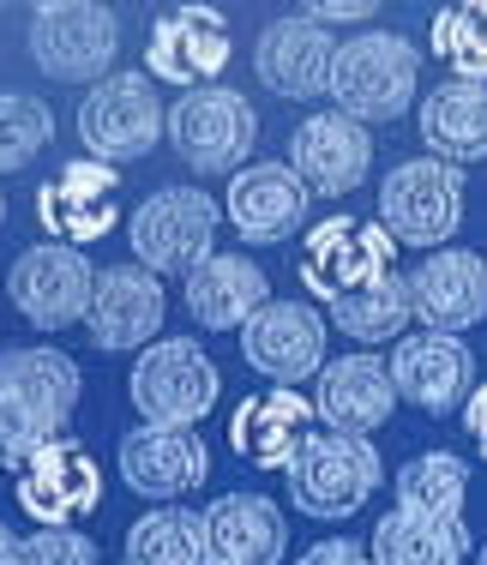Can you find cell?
<instances>
[{
	"mask_svg": "<svg viewBox=\"0 0 487 565\" xmlns=\"http://www.w3.org/2000/svg\"><path fill=\"white\" fill-rule=\"evenodd\" d=\"M433 55L452 66V78L487 85V0L433 12Z\"/></svg>",
	"mask_w": 487,
	"mask_h": 565,
	"instance_id": "obj_32",
	"label": "cell"
},
{
	"mask_svg": "<svg viewBox=\"0 0 487 565\" xmlns=\"http://www.w3.org/2000/svg\"><path fill=\"white\" fill-rule=\"evenodd\" d=\"M373 565H464L469 559V530L440 518H415V511H385L373 523L368 542Z\"/></svg>",
	"mask_w": 487,
	"mask_h": 565,
	"instance_id": "obj_28",
	"label": "cell"
},
{
	"mask_svg": "<svg viewBox=\"0 0 487 565\" xmlns=\"http://www.w3.org/2000/svg\"><path fill=\"white\" fill-rule=\"evenodd\" d=\"M223 205L199 186H157L139 211L127 217V247L133 265L151 277H187L211 259Z\"/></svg>",
	"mask_w": 487,
	"mask_h": 565,
	"instance_id": "obj_2",
	"label": "cell"
},
{
	"mask_svg": "<svg viewBox=\"0 0 487 565\" xmlns=\"http://www.w3.org/2000/svg\"><path fill=\"white\" fill-rule=\"evenodd\" d=\"M241 355L277 392H295L301 380H319L325 367V313L307 301H265L241 326Z\"/></svg>",
	"mask_w": 487,
	"mask_h": 565,
	"instance_id": "obj_11",
	"label": "cell"
},
{
	"mask_svg": "<svg viewBox=\"0 0 487 565\" xmlns=\"http://www.w3.org/2000/svg\"><path fill=\"white\" fill-rule=\"evenodd\" d=\"M12 565H97V547H91V535H78V530H36V535L19 542Z\"/></svg>",
	"mask_w": 487,
	"mask_h": 565,
	"instance_id": "obj_34",
	"label": "cell"
},
{
	"mask_svg": "<svg viewBox=\"0 0 487 565\" xmlns=\"http://www.w3.org/2000/svg\"><path fill=\"white\" fill-rule=\"evenodd\" d=\"M205 518V565H283L289 530L265 493H223Z\"/></svg>",
	"mask_w": 487,
	"mask_h": 565,
	"instance_id": "obj_24",
	"label": "cell"
},
{
	"mask_svg": "<svg viewBox=\"0 0 487 565\" xmlns=\"http://www.w3.org/2000/svg\"><path fill=\"white\" fill-rule=\"evenodd\" d=\"M301 19L319 24V31H331V24H368L373 19V0H314Z\"/></svg>",
	"mask_w": 487,
	"mask_h": 565,
	"instance_id": "obj_35",
	"label": "cell"
},
{
	"mask_svg": "<svg viewBox=\"0 0 487 565\" xmlns=\"http://www.w3.org/2000/svg\"><path fill=\"white\" fill-rule=\"evenodd\" d=\"M162 282L139 265H108L91 282V307H85V331L97 349H151L162 331Z\"/></svg>",
	"mask_w": 487,
	"mask_h": 565,
	"instance_id": "obj_21",
	"label": "cell"
},
{
	"mask_svg": "<svg viewBox=\"0 0 487 565\" xmlns=\"http://www.w3.org/2000/svg\"><path fill=\"white\" fill-rule=\"evenodd\" d=\"M464 500H469V463L457 451H422L398 469V511L464 523Z\"/></svg>",
	"mask_w": 487,
	"mask_h": 565,
	"instance_id": "obj_30",
	"label": "cell"
},
{
	"mask_svg": "<svg viewBox=\"0 0 487 565\" xmlns=\"http://www.w3.org/2000/svg\"><path fill=\"white\" fill-rule=\"evenodd\" d=\"M120 565H205V518L187 505H157L120 542Z\"/></svg>",
	"mask_w": 487,
	"mask_h": 565,
	"instance_id": "obj_31",
	"label": "cell"
},
{
	"mask_svg": "<svg viewBox=\"0 0 487 565\" xmlns=\"http://www.w3.org/2000/svg\"><path fill=\"white\" fill-rule=\"evenodd\" d=\"M314 422H325V434H343V439H368L391 422L398 409V392H391V373L385 361L356 349V355H337L319 367L314 380Z\"/></svg>",
	"mask_w": 487,
	"mask_h": 565,
	"instance_id": "obj_18",
	"label": "cell"
},
{
	"mask_svg": "<svg viewBox=\"0 0 487 565\" xmlns=\"http://www.w3.org/2000/svg\"><path fill=\"white\" fill-rule=\"evenodd\" d=\"M307 434H314V403L301 392H277V385L241 397V409L229 415V446L253 469H289Z\"/></svg>",
	"mask_w": 487,
	"mask_h": 565,
	"instance_id": "obj_23",
	"label": "cell"
},
{
	"mask_svg": "<svg viewBox=\"0 0 487 565\" xmlns=\"http://www.w3.org/2000/svg\"><path fill=\"white\" fill-rule=\"evenodd\" d=\"M12 554H19V542H12V530L0 523V565H12Z\"/></svg>",
	"mask_w": 487,
	"mask_h": 565,
	"instance_id": "obj_38",
	"label": "cell"
},
{
	"mask_svg": "<svg viewBox=\"0 0 487 565\" xmlns=\"http://www.w3.org/2000/svg\"><path fill=\"white\" fill-rule=\"evenodd\" d=\"M314 211V193L289 174V163H247L229 174L223 193V223L235 228L247 247H283Z\"/></svg>",
	"mask_w": 487,
	"mask_h": 565,
	"instance_id": "obj_19",
	"label": "cell"
},
{
	"mask_svg": "<svg viewBox=\"0 0 487 565\" xmlns=\"http://www.w3.org/2000/svg\"><path fill=\"white\" fill-rule=\"evenodd\" d=\"M415 85H422V55H415L410 36L361 31L349 43H337L325 97L337 103V115L368 127V120H398L415 103Z\"/></svg>",
	"mask_w": 487,
	"mask_h": 565,
	"instance_id": "obj_1",
	"label": "cell"
},
{
	"mask_svg": "<svg viewBox=\"0 0 487 565\" xmlns=\"http://www.w3.org/2000/svg\"><path fill=\"white\" fill-rule=\"evenodd\" d=\"M115 193H120V169L73 157V163H61L54 181H43V193H36V223H43V235L61 241V247H91V241H103L108 228L120 223Z\"/></svg>",
	"mask_w": 487,
	"mask_h": 565,
	"instance_id": "obj_14",
	"label": "cell"
},
{
	"mask_svg": "<svg viewBox=\"0 0 487 565\" xmlns=\"http://www.w3.org/2000/svg\"><path fill=\"white\" fill-rule=\"evenodd\" d=\"M91 259L78 247H61V241H43V247L19 253L7 271V295L19 307L24 326L36 331H66V326H85V307H91Z\"/></svg>",
	"mask_w": 487,
	"mask_h": 565,
	"instance_id": "obj_10",
	"label": "cell"
},
{
	"mask_svg": "<svg viewBox=\"0 0 487 565\" xmlns=\"http://www.w3.org/2000/svg\"><path fill=\"white\" fill-rule=\"evenodd\" d=\"M229 55H235V43H229V19L216 7H169L151 24L145 66H151V78H162V85L205 90V85H216Z\"/></svg>",
	"mask_w": 487,
	"mask_h": 565,
	"instance_id": "obj_15",
	"label": "cell"
},
{
	"mask_svg": "<svg viewBox=\"0 0 487 565\" xmlns=\"http://www.w3.org/2000/svg\"><path fill=\"white\" fill-rule=\"evenodd\" d=\"M216 361L193 338H162L151 349H139L127 373V397L145 415V427H199L216 409Z\"/></svg>",
	"mask_w": 487,
	"mask_h": 565,
	"instance_id": "obj_3",
	"label": "cell"
},
{
	"mask_svg": "<svg viewBox=\"0 0 487 565\" xmlns=\"http://www.w3.org/2000/svg\"><path fill=\"white\" fill-rule=\"evenodd\" d=\"M391 259H398V241H391L373 217H325V223L307 228L295 277H301L319 301H343V295L368 289L373 277H385Z\"/></svg>",
	"mask_w": 487,
	"mask_h": 565,
	"instance_id": "obj_9",
	"label": "cell"
},
{
	"mask_svg": "<svg viewBox=\"0 0 487 565\" xmlns=\"http://www.w3.org/2000/svg\"><path fill=\"white\" fill-rule=\"evenodd\" d=\"M115 463H120V481L151 505L187 500V493L205 488V476H211V451H205V439H199V427H145L139 422L120 439Z\"/></svg>",
	"mask_w": 487,
	"mask_h": 565,
	"instance_id": "obj_13",
	"label": "cell"
},
{
	"mask_svg": "<svg viewBox=\"0 0 487 565\" xmlns=\"http://www.w3.org/2000/svg\"><path fill=\"white\" fill-rule=\"evenodd\" d=\"M54 145V109L31 90H0V174L31 169Z\"/></svg>",
	"mask_w": 487,
	"mask_h": 565,
	"instance_id": "obj_33",
	"label": "cell"
},
{
	"mask_svg": "<svg viewBox=\"0 0 487 565\" xmlns=\"http://www.w3.org/2000/svg\"><path fill=\"white\" fill-rule=\"evenodd\" d=\"M422 145L445 169L487 163V85H464V78L433 85L422 97Z\"/></svg>",
	"mask_w": 487,
	"mask_h": 565,
	"instance_id": "obj_26",
	"label": "cell"
},
{
	"mask_svg": "<svg viewBox=\"0 0 487 565\" xmlns=\"http://www.w3.org/2000/svg\"><path fill=\"white\" fill-rule=\"evenodd\" d=\"M162 127H169V115H162V97L145 73H108L78 103V139H85L91 163H108V169L151 157Z\"/></svg>",
	"mask_w": 487,
	"mask_h": 565,
	"instance_id": "obj_6",
	"label": "cell"
},
{
	"mask_svg": "<svg viewBox=\"0 0 487 565\" xmlns=\"http://www.w3.org/2000/svg\"><path fill=\"white\" fill-rule=\"evenodd\" d=\"M295 565H373V559H368V547H356L349 535H331V542H314Z\"/></svg>",
	"mask_w": 487,
	"mask_h": 565,
	"instance_id": "obj_36",
	"label": "cell"
},
{
	"mask_svg": "<svg viewBox=\"0 0 487 565\" xmlns=\"http://www.w3.org/2000/svg\"><path fill=\"white\" fill-rule=\"evenodd\" d=\"M379 451L373 439H343V434H307L301 451L289 457V500L301 518L337 523L356 518L379 488Z\"/></svg>",
	"mask_w": 487,
	"mask_h": 565,
	"instance_id": "obj_4",
	"label": "cell"
},
{
	"mask_svg": "<svg viewBox=\"0 0 487 565\" xmlns=\"http://www.w3.org/2000/svg\"><path fill=\"white\" fill-rule=\"evenodd\" d=\"M181 301H187V313H193V326H205V331H241L271 301V282H265L260 265L241 259V253H211L199 271H187Z\"/></svg>",
	"mask_w": 487,
	"mask_h": 565,
	"instance_id": "obj_25",
	"label": "cell"
},
{
	"mask_svg": "<svg viewBox=\"0 0 487 565\" xmlns=\"http://www.w3.org/2000/svg\"><path fill=\"white\" fill-rule=\"evenodd\" d=\"M373 169V139L368 127H356L349 115L337 109H319L295 127L289 139V174L307 186L314 199H343L368 181Z\"/></svg>",
	"mask_w": 487,
	"mask_h": 565,
	"instance_id": "obj_17",
	"label": "cell"
},
{
	"mask_svg": "<svg viewBox=\"0 0 487 565\" xmlns=\"http://www.w3.org/2000/svg\"><path fill=\"white\" fill-rule=\"evenodd\" d=\"M464 434L476 439V451H481V463H487V380L464 397Z\"/></svg>",
	"mask_w": 487,
	"mask_h": 565,
	"instance_id": "obj_37",
	"label": "cell"
},
{
	"mask_svg": "<svg viewBox=\"0 0 487 565\" xmlns=\"http://www.w3.org/2000/svg\"><path fill=\"white\" fill-rule=\"evenodd\" d=\"M162 132H169L174 157L193 174H241L247 151L260 145V115L241 90L205 85V90H181Z\"/></svg>",
	"mask_w": 487,
	"mask_h": 565,
	"instance_id": "obj_5",
	"label": "cell"
},
{
	"mask_svg": "<svg viewBox=\"0 0 487 565\" xmlns=\"http://www.w3.org/2000/svg\"><path fill=\"white\" fill-rule=\"evenodd\" d=\"M0 223H7V199H0Z\"/></svg>",
	"mask_w": 487,
	"mask_h": 565,
	"instance_id": "obj_39",
	"label": "cell"
},
{
	"mask_svg": "<svg viewBox=\"0 0 487 565\" xmlns=\"http://www.w3.org/2000/svg\"><path fill=\"white\" fill-rule=\"evenodd\" d=\"M379 228L398 247H427L440 253L464 223V169H445L433 157H410L385 174L379 186Z\"/></svg>",
	"mask_w": 487,
	"mask_h": 565,
	"instance_id": "obj_7",
	"label": "cell"
},
{
	"mask_svg": "<svg viewBox=\"0 0 487 565\" xmlns=\"http://www.w3.org/2000/svg\"><path fill=\"white\" fill-rule=\"evenodd\" d=\"M391 392L415 403L422 415H452L457 403L476 392V361L457 338H433V331H410L391 349Z\"/></svg>",
	"mask_w": 487,
	"mask_h": 565,
	"instance_id": "obj_20",
	"label": "cell"
},
{
	"mask_svg": "<svg viewBox=\"0 0 487 565\" xmlns=\"http://www.w3.org/2000/svg\"><path fill=\"white\" fill-rule=\"evenodd\" d=\"M120 55V19L91 0H61V7L31 12V61L54 85H103Z\"/></svg>",
	"mask_w": 487,
	"mask_h": 565,
	"instance_id": "obj_8",
	"label": "cell"
},
{
	"mask_svg": "<svg viewBox=\"0 0 487 565\" xmlns=\"http://www.w3.org/2000/svg\"><path fill=\"white\" fill-rule=\"evenodd\" d=\"M19 505L36 530H78L103 505V469L78 439H54L19 469Z\"/></svg>",
	"mask_w": 487,
	"mask_h": 565,
	"instance_id": "obj_12",
	"label": "cell"
},
{
	"mask_svg": "<svg viewBox=\"0 0 487 565\" xmlns=\"http://www.w3.org/2000/svg\"><path fill=\"white\" fill-rule=\"evenodd\" d=\"M78 392H85V380H78V361L61 355V349L31 343V349H7V355H0V397L31 403V409L49 415V422H61V427L73 422Z\"/></svg>",
	"mask_w": 487,
	"mask_h": 565,
	"instance_id": "obj_27",
	"label": "cell"
},
{
	"mask_svg": "<svg viewBox=\"0 0 487 565\" xmlns=\"http://www.w3.org/2000/svg\"><path fill=\"white\" fill-rule=\"evenodd\" d=\"M410 313L433 338H464L487 319V265L469 247H440L415 265L410 277Z\"/></svg>",
	"mask_w": 487,
	"mask_h": 565,
	"instance_id": "obj_16",
	"label": "cell"
},
{
	"mask_svg": "<svg viewBox=\"0 0 487 565\" xmlns=\"http://www.w3.org/2000/svg\"><path fill=\"white\" fill-rule=\"evenodd\" d=\"M331 31H319V24L307 19H277L260 31V43H253V73H260V85L271 97H289V103H314L325 97V85H331Z\"/></svg>",
	"mask_w": 487,
	"mask_h": 565,
	"instance_id": "obj_22",
	"label": "cell"
},
{
	"mask_svg": "<svg viewBox=\"0 0 487 565\" xmlns=\"http://www.w3.org/2000/svg\"><path fill=\"white\" fill-rule=\"evenodd\" d=\"M481 265H487V259H481Z\"/></svg>",
	"mask_w": 487,
	"mask_h": 565,
	"instance_id": "obj_41",
	"label": "cell"
},
{
	"mask_svg": "<svg viewBox=\"0 0 487 565\" xmlns=\"http://www.w3.org/2000/svg\"><path fill=\"white\" fill-rule=\"evenodd\" d=\"M325 313H331V326L356 343H398V338H410V319H415L410 313V282L398 271L373 277L368 289L343 295V301H325Z\"/></svg>",
	"mask_w": 487,
	"mask_h": 565,
	"instance_id": "obj_29",
	"label": "cell"
},
{
	"mask_svg": "<svg viewBox=\"0 0 487 565\" xmlns=\"http://www.w3.org/2000/svg\"><path fill=\"white\" fill-rule=\"evenodd\" d=\"M476 565H487V542H481V559H476Z\"/></svg>",
	"mask_w": 487,
	"mask_h": 565,
	"instance_id": "obj_40",
	"label": "cell"
}]
</instances>
